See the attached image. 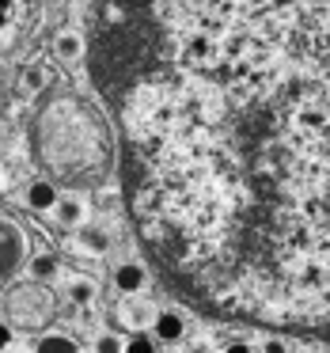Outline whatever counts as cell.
<instances>
[{
    "label": "cell",
    "mask_w": 330,
    "mask_h": 353,
    "mask_svg": "<svg viewBox=\"0 0 330 353\" xmlns=\"http://www.w3.org/2000/svg\"><path fill=\"white\" fill-rule=\"evenodd\" d=\"M19 259H23V239H19V232L12 224H0V277L12 274L19 266Z\"/></svg>",
    "instance_id": "1"
},
{
    "label": "cell",
    "mask_w": 330,
    "mask_h": 353,
    "mask_svg": "<svg viewBox=\"0 0 330 353\" xmlns=\"http://www.w3.org/2000/svg\"><path fill=\"white\" fill-rule=\"evenodd\" d=\"M186 330V323L178 319L175 312H160L156 315V342H178Z\"/></svg>",
    "instance_id": "2"
},
{
    "label": "cell",
    "mask_w": 330,
    "mask_h": 353,
    "mask_svg": "<svg viewBox=\"0 0 330 353\" xmlns=\"http://www.w3.org/2000/svg\"><path fill=\"white\" fill-rule=\"evenodd\" d=\"M114 285L122 292H137L141 285H145V266L141 262H125V266L114 270Z\"/></svg>",
    "instance_id": "3"
},
{
    "label": "cell",
    "mask_w": 330,
    "mask_h": 353,
    "mask_svg": "<svg viewBox=\"0 0 330 353\" xmlns=\"http://www.w3.org/2000/svg\"><path fill=\"white\" fill-rule=\"evenodd\" d=\"M27 201H31V209H54L57 205V190L50 183H34L31 190H27Z\"/></svg>",
    "instance_id": "4"
},
{
    "label": "cell",
    "mask_w": 330,
    "mask_h": 353,
    "mask_svg": "<svg viewBox=\"0 0 330 353\" xmlns=\"http://www.w3.org/2000/svg\"><path fill=\"white\" fill-rule=\"evenodd\" d=\"M39 353H76V342H72V338H61V334H50L39 342Z\"/></svg>",
    "instance_id": "5"
},
{
    "label": "cell",
    "mask_w": 330,
    "mask_h": 353,
    "mask_svg": "<svg viewBox=\"0 0 330 353\" xmlns=\"http://www.w3.org/2000/svg\"><path fill=\"white\" fill-rule=\"evenodd\" d=\"M31 274H34V277H39V281H50V277H54V274H57V262H54V259H50V254H39V259H34V262H31Z\"/></svg>",
    "instance_id": "6"
},
{
    "label": "cell",
    "mask_w": 330,
    "mask_h": 353,
    "mask_svg": "<svg viewBox=\"0 0 330 353\" xmlns=\"http://www.w3.org/2000/svg\"><path fill=\"white\" fill-rule=\"evenodd\" d=\"M125 353H156V342L148 334H133L130 342H125Z\"/></svg>",
    "instance_id": "7"
},
{
    "label": "cell",
    "mask_w": 330,
    "mask_h": 353,
    "mask_svg": "<svg viewBox=\"0 0 330 353\" xmlns=\"http://www.w3.org/2000/svg\"><path fill=\"white\" fill-rule=\"evenodd\" d=\"M57 54H61V57H76L80 54V39H76V34H61V39H57Z\"/></svg>",
    "instance_id": "8"
},
{
    "label": "cell",
    "mask_w": 330,
    "mask_h": 353,
    "mask_svg": "<svg viewBox=\"0 0 330 353\" xmlns=\"http://www.w3.org/2000/svg\"><path fill=\"white\" fill-rule=\"evenodd\" d=\"M57 216H61L65 224H76L80 221V205L76 201H57Z\"/></svg>",
    "instance_id": "9"
},
{
    "label": "cell",
    "mask_w": 330,
    "mask_h": 353,
    "mask_svg": "<svg viewBox=\"0 0 330 353\" xmlns=\"http://www.w3.org/2000/svg\"><path fill=\"white\" fill-rule=\"evenodd\" d=\"M95 350H99V353H122V338H114V334H103L99 342H95Z\"/></svg>",
    "instance_id": "10"
},
{
    "label": "cell",
    "mask_w": 330,
    "mask_h": 353,
    "mask_svg": "<svg viewBox=\"0 0 330 353\" xmlns=\"http://www.w3.org/2000/svg\"><path fill=\"white\" fill-rule=\"evenodd\" d=\"M92 296H95V289H92L87 281H76V285H72V300H76V304H87Z\"/></svg>",
    "instance_id": "11"
},
{
    "label": "cell",
    "mask_w": 330,
    "mask_h": 353,
    "mask_svg": "<svg viewBox=\"0 0 330 353\" xmlns=\"http://www.w3.org/2000/svg\"><path fill=\"white\" fill-rule=\"evenodd\" d=\"M84 243H87V247H95V251H107V236H103V232H95V228H87V232H84Z\"/></svg>",
    "instance_id": "12"
},
{
    "label": "cell",
    "mask_w": 330,
    "mask_h": 353,
    "mask_svg": "<svg viewBox=\"0 0 330 353\" xmlns=\"http://www.w3.org/2000/svg\"><path fill=\"white\" fill-rule=\"evenodd\" d=\"M266 353H289V345H285L281 338H269V342H266Z\"/></svg>",
    "instance_id": "13"
},
{
    "label": "cell",
    "mask_w": 330,
    "mask_h": 353,
    "mask_svg": "<svg viewBox=\"0 0 330 353\" xmlns=\"http://www.w3.org/2000/svg\"><path fill=\"white\" fill-rule=\"evenodd\" d=\"M12 345V327H4V323H0V353L8 350Z\"/></svg>",
    "instance_id": "14"
},
{
    "label": "cell",
    "mask_w": 330,
    "mask_h": 353,
    "mask_svg": "<svg viewBox=\"0 0 330 353\" xmlns=\"http://www.w3.org/2000/svg\"><path fill=\"white\" fill-rule=\"evenodd\" d=\"M27 88H42V72H39V69L27 72Z\"/></svg>",
    "instance_id": "15"
},
{
    "label": "cell",
    "mask_w": 330,
    "mask_h": 353,
    "mask_svg": "<svg viewBox=\"0 0 330 353\" xmlns=\"http://www.w3.org/2000/svg\"><path fill=\"white\" fill-rule=\"evenodd\" d=\"M224 353H251V345H243V342H236V345H228Z\"/></svg>",
    "instance_id": "16"
},
{
    "label": "cell",
    "mask_w": 330,
    "mask_h": 353,
    "mask_svg": "<svg viewBox=\"0 0 330 353\" xmlns=\"http://www.w3.org/2000/svg\"><path fill=\"white\" fill-rule=\"evenodd\" d=\"M4 19H8V0H0V27H4Z\"/></svg>",
    "instance_id": "17"
}]
</instances>
